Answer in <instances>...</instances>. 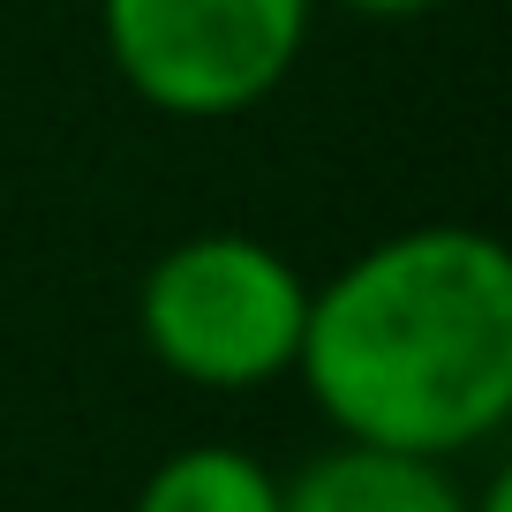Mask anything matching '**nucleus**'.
<instances>
[{"instance_id":"nucleus-1","label":"nucleus","mask_w":512,"mask_h":512,"mask_svg":"<svg viewBox=\"0 0 512 512\" xmlns=\"http://www.w3.org/2000/svg\"><path fill=\"white\" fill-rule=\"evenodd\" d=\"M309 407L354 445L460 460L512 415V256L482 226H400L309 287Z\"/></svg>"},{"instance_id":"nucleus-2","label":"nucleus","mask_w":512,"mask_h":512,"mask_svg":"<svg viewBox=\"0 0 512 512\" xmlns=\"http://www.w3.org/2000/svg\"><path fill=\"white\" fill-rule=\"evenodd\" d=\"M309 324V279L272 241L211 226L151 256L136 287V332L166 377L196 392H256L294 377Z\"/></svg>"},{"instance_id":"nucleus-3","label":"nucleus","mask_w":512,"mask_h":512,"mask_svg":"<svg viewBox=\"0 0 512 512\" xmlns=\"http://www.w3.org/2000/svg\"><path fill=\"white\" fill-rule=\"evenodd\" d=\"M324 0H98L106 61L151 113L234 121L294 76Z\"/></svg>"},{"instance_id":"nucleus-4","label":"nucleus","mask_w":512,"mask_h":512,"mask_svg":"<svg viewBox=\"0 0 512 512\" xmlns=\"http://www.w3.org/2000/svg\"><path fill=\"white\" fill-rule=\"evenodd\" d=\"M279 512H467V490L452 460L339 437L332 452L279 475Z\"/></svg>"},{"instance_id":"nucleus-5","label":"nucleus","mask_w":512,"mask_h":512,"mask_svg":"<svg viewBox=\"0 0 512 512\" xmlns=\"http://www.w3.org/2000/svg\"><path fill=\"white\" fill-rule=\"evenodd\" d=\"M128 512H279V475L241 445H181L144 475Z\"/></svg>"},{"instance_id":"nucleus-6","label":"nucleus","mask_w":512,"mask_h":512,"mask_svg":"<svg viewBox=\"0 0 512 512\" xmlns=\"http://www.w3.org/2000/svg\"><path fill=\"white\" fill-rule=\"evenodd\" d=\"M332 8H347V16H369V23H400V16H422V8H437V0H332Z\"/></svg>"},{"instance_id":"nucleus-7","label":"nucleus","mask_w":512,"mask_h":512,"mask_svg":"<svg viewBox=\"0 0 512 512\" xmlns=\"http://www.w3.org/2000/svg\"><path fill=\"white\" fill-rule=\"evenodd\" d=\"M467 512H512V475H490L482 490H467Z\"/></svg>"}]
</instances>
